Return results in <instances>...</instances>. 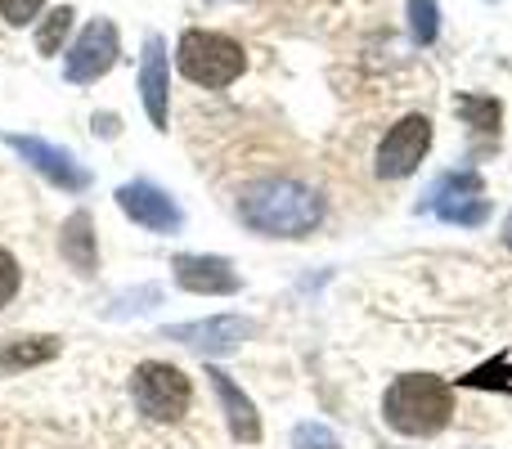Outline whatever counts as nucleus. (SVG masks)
<instances>
[{"label":"nucleus","mask_w":512,"mask_h":449,"mask_svg":"<svg viewBox=\"0 0 512 449\" xmlns=\"http://www.w3.org/2000/svg\"><path fill=\"white\" fill-rule=\"evenodd\" d=\"M324 212V194L288 176L256 180L239 198V221L265 238H306L324 225Z\"/></svg>","instance_id":"1"},{"label":"nucleus","mask_w":512,"mask_h":449,"mask_svg":"<svg viewBox=\"0 0 512 449\" xmlns=\"http://www.w3.org/2000/svg\"><path fill=\"white\" fill-rule=\"evenodd\" d=\"M382 418L400 436H436L454 418V387L436 373H400L382 396Z\"/></svg>","instance_id":"2"},{"label":"nucleus","mask_w":512,"mask_h":449,"mask_svg":"<svg viewBox=\"0 0 512 449\" xmlns=\"http://www.w3.org/2000/svg\"><path fill=\"white\" fill-rule=\"evenodd\" d=\"M176 68H180V77H189L194 86L225 90L243 77L248 54H243V45L234 41V36L207 32V27H189L176 45Z\"/></svg>","instance_id":"3"},{"label":"nucleus","mask_w":512,"mask_h":449,"mask_svg":"<svg viewBox=\"0 0 512 449\" xmlns=\"http://www.w3.org/2000/svg\"><path fill=\"white\" fill-rule=\"evenodd\" d=\"M131 400L149 423H180L194 405V382L167 360H144L131 373Z\"/></svg>","instance_id":"4"},{"label":"nucleus","mask_w":512,"mask_h":449,"mask_svg":"<svg viewBox=\"0 0 512 449\" xmlns=\"http://www.w3.org/2000/svg\"><path fill=\"white\" fill-rule=\"evenodd\" d=\"M423 207L432 216H441L445 225H486V216H490L486 185H481V176L472 167L445 171V176L432 185V194H427Z\"/></svg>","instance_id":"5"},{"label":"nucleus","mask_w":512,"mask_h":449,"mask_svg":"<svg viewBox=\"0 0 512 449\" xmlns=\"http://www.w3.org/2000/svg\"><path fill=\"white\" fill-rule=\"evenodd\" d=\"M427 149H432V117L409 113V117H400L387 135H382L373 171H378L382 180H405V176H414V171L423 167Z\"/></svg>","instance_id":"6"},{"label":"nucleus","mask_w":512,"mask_h":449,"mask_svg":"<svg viewBox=\"0 0 512 449\" xmlns=\"http://www.w3.org/2000/svg\"><path fill=\"white\" fill-rule=\"evenodd\" d=\"M117 54H122L117 23L113 18H90V23L81 27V36L72 41L68 59H63V77H68L72 86H90V81H99L104 72H113Z\"/></svg>","instance_id":"7"},{"label":"nucleus","mask_w":512,"mask_h":449,"mask_svg":"<svg viewBox=\"0 0 512 449\" xmlns=\"http://www.w3.org/2000/svg\"><path fill=\"white\" fill-rule=\"evenodd\" d=\"M5 144L36 171V176L50 180V185L68 189V194H86L90 189V171L81 167L68 149H59V144H45V140H36V135H5Z\"/></svg>","instance_id":"8"},{"label":"nucleus","mask_w":512,"mask_h":449,"mask_svg":"<svg viewBox=\"0 0 512 449\" xmlns=\"http://www.w3.org/2000/svg\"><path fill=\"white\" fill-rule=\"evenodd\" d=\"M252 333H256L252 319H243V315H212V319H194V324L162 328L167 342H180L198 355H230V351H239Z\"/></svg>","instance_id":"9"},{"label":"nucleus","mask_w":512,"mask_h":449,"mask_svg":"<svg viewBox=\"0 0 512 449\" xmlns=\"http://www.w3.org/2000/svg\"><path fill=\"white\" fill-rule=\"evenodd\" d=\"M117 207L126 212V221H135L140 229H149V234H176L185 225L176 198L167 189L149 185V180H131V185L117 189Z\"/></svg>","instance_id":"10"},{"label":"nucleus","mask_w":512,"mask_h":449,"mask_svg":"<svg viewBox=\"0 0 512 449\" xmlns=\"http://www.w3.org/2000/svg\"><path fill=\"white\" fill-rule=\"evenodd\" d=\"M171 274L185 292L194 297H234L243 288V279L234 274V265L225 256H203V252H180L171 261Z\"/></svg>","instance_id":"11"},{"label":"nucleus","mask_w":512,"mask_h":449,"mask_svg":"<svg viewBox=\"0 0 512 449\" xmlns=\"http://www.w3.org/2000/svg\"><path fill=\"white\" fill-rule=\"evenodd\" d=\"M167 90H171L167 41L158 32H149L144 36V54H140V104L158 131H167Z\"/></svg>","instance_id":"12"},{"label":"nucleus","mask_w":512,"mask_h":449,"mask_svg":"<svg viewBox=\"0 0 512 449\" xmlns=\"http://www.w3.org/2000/svg\"><path fill=\"white\" fill-rule=\"evenodd\" d=\"M207 378H212V391H216V400H221V409H225L230 436L239 445H256L261 441V414H256V405L243 396V387L225 369H207Z\"/></svg>","instance_id":"13"},{"label":"nucleus","mask_w":512,"mask_h":449,"mask_svg":"<svg viewBox=\"0 0 512 449\" xmlns=\"http://www.w3.org/2000/svg\"><path fill=\"white\" fill-rule=\"evenodd\" d=\"M59 252L72 270L81 274H95L99 270V243H95V221L90 212H72L59 229Z\"/></svg>","instance_id":"14"},{"label":"nucleus","mask_w":512,"mask_h":449,"mask_svg":"<svg viewBox=\"0 0 512 449\" xmlns=\"http://www.w3.org/2000/svg\"><path fill=\"white\" fill-rule=\"evenodd\" d=\"M59 351H63L59 337H5V342H0V378L41 369V364H50Z\"/></svg>","instance_id":"15"},{"label":"nucleus","mask_w":512,"mask_h":449,"mask_svg":"<svg viewBox=\"0 0 512 449\" xmlns=\"http://www.w3.org/2000/svg\"><path fill=\"white\" fill-rule=\"evenodd\" d=\"M454 113H459L472 131H499L504 104H499L495 95H459V99H454Z\"/></svg>","instance_id":"16"},{"label":"nucleus","mask_w":512,"mask_h":449,"mask_svg":"<svg viewBox=\"0 0 512 449\" xmlns=\"http://www.w3.org/2000/svg\"><path fill=\"white\" fill-rule=\"evenodd\" d=\"M72 9L68 5H54L50 14H45V23L36 27V50L41 54H59V45H63V36L72 32Z\"/></svg>","instance_id":"17"},{"label":"nucleus","mask_w":512,"mask_h":449,"mask_svg":"<svg viewBox=\"0 0 512 449\" xmlns=\"http://www.w3.org/2000/svg\"><path fill=\"white\" fill-rule=\"evenodd\" d=\"M409 32H414L418 45L436 41V32H441V9H436V0H409Z\"/></svg>","instance_id":"18"},{"label":"nucleus","mask_w":512,"mask_h":449,"mask_svg":"<svg viewBox=\"0 0 512 449\" xmlns=\"http://www.w3.org/2000/svg\"><path fill=\"white\" fill-rule=\"evenodd\" d=\"M18 288H23V270H18L14 252H5V247H0V310L18 297Z\"/></svg>","instance_id":"19"},{"label":"nucleus","mask_w":512,"mask_h":449,"mask_svg":"<svg viewBox=\"0 0 512 449\" xmlns=\"http://www.w3.org/2000/svg\"><path fill=\"white\" fill-rule=\"evenodd\" d=\"M508 378H512V369L504 360L499 364H486V369H472L468 378H459L463 387H477V391H490V387H508Z\"/></svg>","instance_id":"20"},{"label":"nucleus","mask_w":512,"mask_h":449,"mask_svg":"<svg viewBox=\"0 0 512 449\" xmlns=\"http://www.w3.org/2000/svg\"><path fill=\"white\" fill-rule=\"evenodd\" d=\"M292 449H342V445H337V436L328 432V427H319V423H301V427H297V436H292Z\"/></svg>","instance_id":"21"},{"label":"nucleus","mask_w":512,"mask_h":449,"mask_svg":"<svg viewBox=\"0 0 512 449\" xmlns=\"http://www.w3.org/2000/svg\"><path fill=\"white\" fill-rule=\"evenodd\" d=\"M41 9H45V0H0V18H5L9 27H27Z\"/></svg>","instance_id":"22"},{"label":"nucleus","mask_w":512,"mask_h":449,"mask_svg":"<svg viewBox=\"0 0 512 449\" xmlns=\"http://www.w3.org/2000/svg\"><path fill=\"white\" fill-rule=\"evenodd\" d=\"M504 247L512 252V212H508V221H504Z\"/></svg>","instance_id":"23"}]
</instances>
